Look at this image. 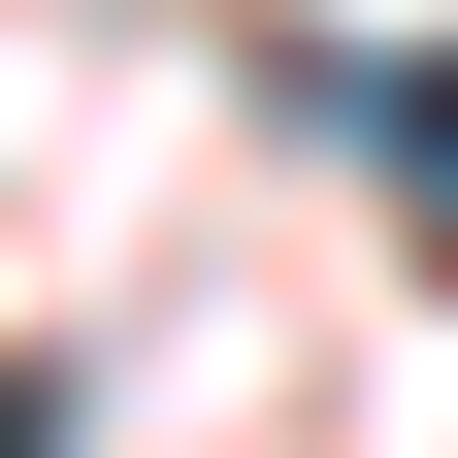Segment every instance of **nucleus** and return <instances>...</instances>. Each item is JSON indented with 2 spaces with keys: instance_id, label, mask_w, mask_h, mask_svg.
<instances>
[{
  "instance_id": "1",
  "label": "nucleus",
  "mask_w": 458,
  "mask_h": 458,
  "mask_svg": "<svg viewBox=\"0 0 458 458\" xmlns=\"http://www.w3.org/2000/svg\"><path fill=\"white\" fill-rule=\"evenodd\" d=\"M393 164H458V66H393Z\"/></svg>"
}]
</instances>
